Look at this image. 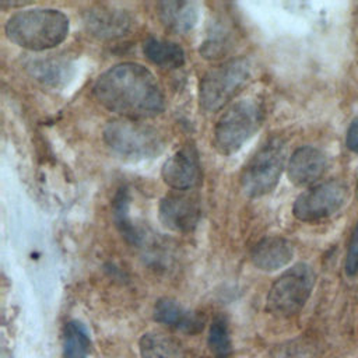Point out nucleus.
Listing matches in <instances>:
<instances>
[{
  "label": "nucleus",
  "instance_id": "nucleus-1",
  "mask_svg": "<svg viewBox=\"0 0 358 358\" xmlns=\"http://www.w3.org/2000/svg\"><path fill=\"white\" fill-rule=\"evenodd\" d=\"M95 99L123 119H150L165 109L155 76L143 64L124 62L103 71L92 88Z\"/></svg>",
  "mask_w": 358,
  "mask_h": 358
},
{
  "label": "nucleus",
  "instance_id": "nucleus-2",
  "mask_svg": "<svg viewBox=\"0 0 358 358\" xmlns=\"http://www.w3.org/2000/svg\"><path fill=\"white\" fill-rule=\"evenodd\" d=\"M70 22L55 8H31L13 14L4 27L6 36L20 48L41 52L60 45L69 34Z\"/></svg>",
  "mask_w": 358,
  "mask_h": 358
},
{
  "label": "nucleus",
  "instance_id": "nucleus-3",
  "mask_svg": "<svg viewBox=\"0 0 358 358\" xmlns=\"http://www.w3.org/2000/svg\"><path fill=\"white\" fill-rule=\"evenodd\" d=\"M102 137L113 154L127 161L151 159L165 148V138L157 129L130 119L109 122Z\"/></svg>",
  "mask_w": 358,
  "mask_h": 358
},
{
  "label": "nucleus",
  "instance_id": "nucleus-4",
  "mask_svg": "<svg viewBox=\"0 0 358 358\" xmlns=\"http://www.w3.org/2000/svg\"><path fill=\"white\" fill-rule=\"evenodd\" d=\"M264 110L257 99L232 103L217 120L213 133L215 150L222 155L236 152L262 126Z\"/></svg>",
  "mask_w": 358,
  "mask_h": 358
},
{
  "label": "nucleus",
  "instance_id": "nucleus-5",
  "mask_svg": "<svg viewBox=\"0 0 358 358\" xmlns=\"http://www.w3.org/2000/svg\"><path fill=\"white\" fill-rule=\"evenodd\" d=\"M250 62L235 57L208 70L199 85L200 106L206 112H217L225 106L248 83Z\"/></svg>",
  "mask_w": 358,
  "mask_h": 358
},
{
  "label": "nucleus",
  "instance_id": "nucleus-6",
  "mask_svg": "<svg viewBox=\"0 0 358 358\" xmlns=\"http://www.w3.org/2000/svg\"><path fill=\"white\" fill-rule=\"evenodd\" d=\"M315 285V273L306 263H298L282 273L270 287L266 309L277 317L296 315L306 303Z\"/></svg>",
  "mask_w": 358,
  "mask_h": 358
},
{
  "label": "nucleus",
  "instance_id": "nucleus-7",
  "mask_svg": "<svg viewBox=\"0 0 358 358\" xmlns=\"http://www.w3.org/2000/svg\"><path fill=\"white\" fill-rule=\"evenodd\" d=\"M285 164V144L281 138H271L246 162L241 172V187L249 197L270 193L278 183Z\"/></svg>",
  "mask_w": 358,
  "mask_h": 358
},
{
  "label": "nucleus",
  "instance_id": "nucleus-8",
  "mask_svg": "<svg viewBox=\"0 0 358 358\" xmlns=\"http://www.w3.org/2000/svg\"><path fill=\"white\" fill-rule=\"evenodd\" d=\"M348 189L341 180H329L299 194L294 203L295 218L313 222L330 217L345 203Z\"/></svg>",
  "mask_w": 358,
  "mask_h": 358
},
{
  "label": "nucleus",
  "instance_id": "nucleus-9",
  "mask_svg": "<svg viewBox=\"0 0 358 358\" xmlns=\"http://www.w3.org/2000/svg\"><path fill=\"white\" fill-rule=\"evenodd\" d=\"M164 182L175 190H189L201 179L199 152L193 144L183 145L175 151L162 165Z\"/></svg>",
  "mask_w": 358,
  "mask_h": 358
},
{
  "label": "nucleus",
  "instance_id": "nucleus-10",
  "mask_svg": "<svg viewBox=\"0 0 358 358\" xmlns=\"http://www.w3.org/2000/svg\"><path fill=\"white\" fill-rule=\"evenodd\" d=\"M161 224L175 232H190L200 221L201 210L199 201L187 194L165 196L158 207Z\"/></svg>",
  "mask_w": 358,
  "mask_h": 358
},
{
  "label": "nucleus",
  "instance_id": "nucleus-11",
  "mask_svg": "<svg viewBox=\"0 0 358 358\" xmlns=\"http://www.w3.org/2000/svg\"><path fill=\"white\" fill-rule=\"evenodd\" d=\"M87 32L98 39H116L124 36L131 28V17L120 8L96 6L83 15Z\"/></svg>",
  "mask_w": 358,
  "mask_h": 358
},
{
  "label": "nucleus",
  "instance_id": "nucleus-12",
  "mask_svg": "<svg viewBox=\"0 0 358 358\" xmlns=\"http://www.w3.org/2000/svg\"><path fill=\"white\" fill-rule=\"evenodd\" d=\"M324 154L310 145L299 147L294 151L288 162V178L298 186H306L316 182L326 171Z\"/></svg>",
  "mask_w": 358,
  "mask_h": 358
},
{
  "label": "nucleus",
  "instance_id": "nucleus-13",
  "mask_svg": "<svg viewBox=\"0 0 358 358\" xmlns=\"http://www.w3.org/2000/svg\"><path fill=\"white\" fill-rule=\"evenodd\" d=\"M292 257L294 246L282 236H266L250 252L253 266L262 271H275L287 266Z\"/></svg>",
  "mask_w": 358,
  "mask_h": 358
},
{
  "label": "nucleus",
  "instance_id": "nucleus-14",
  "mask_svg": "<svg viewBox=\"0 0 358 358\" xmlns=\"http://www.w3.org/2000/svg\"><path fill=\"white\" fill-rule=\"evenodd\" d=\"M152 315L155 322L189 334L199 333L204 324V319L199 313L187 310L172 298L158 299Z\"/></svg>",
  "mask_w": 358,
  "mask_h": 358
},
{
  "label": "nucleus",
  "instance_id": "nucleus-15",
  "mask_svg": "<svg viewBox=\"0 0 358 358\" xmlns=\"http://www.w3.org/2000/svg\"><path fill=\"white\" fill-rule=\"evenodd\" d=\"M158 17L166 29L185 34L197 24L199 10L193 1H162L158 3Z\"/></svg>",
  "mask_w": 358,
  "mask_h": 358
},
{
  "label": "nucleus",
  "instance_id": "nucleus-16",
  "mask_svg": "<svg viewBox=\"0 0 358 358\" xmlns=\"http://www.w3.org/2000/svg\"><path fill=\"white\" fill-rule=\"evenodd\" d=\"M144 56L154 64L164 69H179L185 63V50L172 41L150 36L143 43Z\"/></svg>",
  "mask_w": 358,
  "mask_h": 358
},
{
  "label": "nucleus",
  "instance_id": "nucleus-17",
  "mask_svg": "<svg viewBox=\"0 0 358 358\" xmlns=\"http://www.w3.org/2000/svg\"><path fill=\"white\" fill-rule=\"evenodd\" d=\"M141 358H186L183 345L161 331L144 333L138 343Z\"/></svg>",
  "mask_w": 358,
  "mask_h": 358
},
{
  "label": "nucleus",
  "instance_id": "nucleus-18",
  "mask_svg": "<svg viewBox=\"0 0 358 358\" xmlns=\"http://www.w3.org/2000/svg\"><path fill=\"white\" fill-rule=\"evenodd\" d=\"M91 340L87 329L78 320H70L63 331L64 358H88Z\"/></svg>",
  "mask_w": 358,
  "mask_h": 358
},
{
  "label": "nucleus",
  "instance_id": "nucleus-19",
  "mask_svg": "<svg viewBox=\"0 0 358 358\" xmlns=\"http://www.w3.org/2000/svg\"><path fill=\"white\" fill-rule=\"evenodd\" d=\"M69 69L70 66L67 62L53 60V59H41L34 60L28 64V70L31 76L48 85H57L60 83H64L69 77Z\"/></svg>",
  "mask_w": 358,
  "mask_h": 358
},
{
  "label": "nucleus",
  "instance_id": "nucleus-20",
  "mask_svg": "<svg viewBox=\"0 0 358 358\" xmlns=\"http://www.w3.org/2000/svg\"><path fill=\"white\" fill-rule=\"evenodd\" d=\"M208 348L214 358H229L232 354V341L229 336V326L225 316L218 315L213 319L208 337H207Z\"/></svg>",
  "mask_w": 358,
  "mask_h": 358
},
{
  "label": "nucleus",
  "instance_id": "nucleus-21",
  "mask_svg": "<svg viewBox=\"0 0 358 358\" xmlns=\"http://www.w3.org/2000/svg\"><path fill=\"white\" fill-rule=\"evenodd\" d=\"M232 48V34L225 25H215L200 45V55L204 59L215 60L225 56Z\"/></svg>",
  "mask_w": 358,
  "mask_h": 358
},
{
  "label": "nucleus",
  "instance_id": "nucleus-22",
  "mask_svg": "<svg viewBox=\"0 0 358 358\" xmlns=\"http://www.w3.org/2000/svg\"><path fill=\"white\" fill-rule=\"evenodd\" d=\"M113 217H115L116 225L119 227L123 236L133 245H140L143 235L138 232V229L130 221L129 199H127L126 192H123V190H120L113 200Z\"/></svg>",
  "mask_w": 358,
  "mask_h": 358
},
{
  "label": "nucleus",
  "instance_id": "nucleus-23",
  "mask_svg": "<svg viewBox=\"0 0 358 358\" xmlns=\"http://www.w3.org/2000/svg\"><path fill=\"white\" fill-rule=\"evenodd\" d=\"M273 358H319L320 348L309 340H292L271 350Z\"/></svg>",
  "mask_w": 358,
  "mask_h": 358
},
{
  "label": "nucleus",
  "instance_id": "nucleus-24",
  "mask_svg": "<svg viewBox=\"0 0 358 358\" xmlns=\"http://www.w3.org/2000/svg\"><path fill=\"white\" fill-rule=\"evenodd\" d=\"M345 271L348 275H355L358 273V224L352 232L347 257H345Z\"/></svg>",
  "mask_w": 358,
  "mask_h": 358
},
{
  "label": "nucleus",
  "instance_id": "nucleus-25",
  "mask_svg": "<svg viewBox=\"0 0 358 358\" xmlns=\"http://www.w3.org/2000/svg\"><path fill=\"white\" fill-rule=\"evenodd\" d=\"M347 147L358 154V117L352 120L347 131Z\"/></svg>",
  "mask_w": 358,
  "mask_h": 358
}]
</instances>
